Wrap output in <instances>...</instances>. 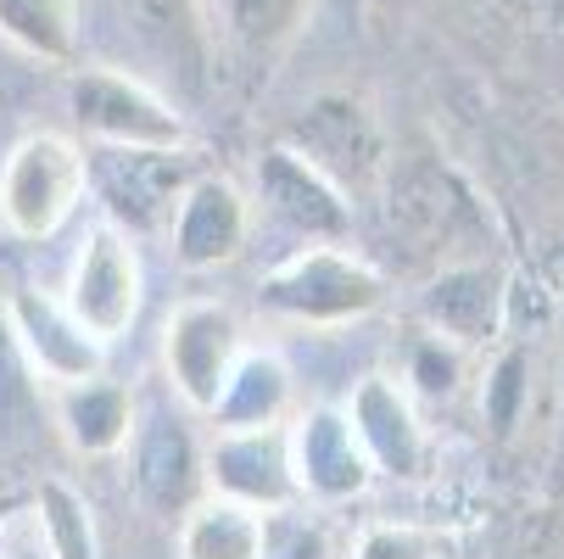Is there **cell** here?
I'll return each instance as SVG.
<instances>
[{
	"label": "cell",
	"mask_w": 564,
	"mask_h": 559,
	"mask_svg": "<svg viewBox=\"0 0 564 559\" xmlns=\"http://www.w3.org/2000/svg\"><path fill=\"white\" fill-rule=\"evenodd\" d=\"M85 163H90V180L101 185L112 218L134 224V229L169 224L185 196L180 146H107V151H90Z\"/></svg>",
	"instance_id": "obj_5"
},
{
	"label": "cell",
	"mask_w": 564,
	"mask_h": 559,
	"mask_svg": "<svg viewBox=\"0 0 564 559\" xmlns=\"http://www.w3.org/2000/svg\"><path fill=\"white\" fill-rule=\"evenodd\" d=\"M431 331L469 347V342H487L503 319V275L487 269V264H464V269H447L425 286L420 297Z\"/></svg>",
	"instance_id": "obj_14"
},
{
	"label": "cell",
	"mask_w": 564,
	"mask_h": 559,
	"mask_svg": "<svg viewBox=\"0 0 564 559\" xmlns=\"http://www.w3.org/2000/svg\"><path fill=\"white\" fill-rule=\"evenodd\" d=\"M347 420L369 453V464L380 475H397V482H420L431 470V437L414 415V404L402 397L386 375H364L352 386V404H347Z\"/></svg>",
	"instance_id": "obj_7"
},
{
	"label": "cell",
	"mask_w": 564,
	"mask_h": 559,
	"mask_svg": "<svg viewBox=\"0 0 564 559\" xmlns=\"http://www.w3.org/2000/svg\"><path fill=\"white\" fill-rule=\"evenodd\" d=\"M258 297L269 313L302 319V325H347V319H364L386 302V280L336 241H313L307 252L280 264Z\"/></svg>",
	"instance_id": "obj_2"
},
{
	"label": "cell",
	"mask_w": 564,
	"mask_h": 559,
	"mask_svg": "<svg viewBox=\"0 0 564 559\" xmlns=\"http://www.w3.org/2000/svg\"><path fill=\"white\" fill-rule=\"evenodd\" d=\"M291 470H296V493H313L325 504L358 498L369 487V475H375L347 409H313L291 431Z\"/></svg>",
	"instance_id": "obj_9"
},
{
	"label": "cell",
	"mask_w": 564,
	"mask_h": 559,
	"mask_svg": "<svg viewBox=\"0 0 564 559\" xmlns=\"http://www.w3.org/2000/svg\"><path fill=\"white\" fill-rule=\"evenodd\" d=\"M185 559H263V509L240 498H202L180 515Z\"/></svg>",
	"instance_id": "obj_18"
},
{
	"label": "cell",
	"mask_w": 564,
	"mask_h": 559,
	"mask_svg": "<svg viewBox=\"0 0 564 559\" xmlns=\"http://www.w3.org/2000/svg\"><path fill=\"white\" fill-rule=\"evenodd\" d=\"M0 34L40 62H73V7L67 0H0Z\"/></svg>",
	"instance_id": "obj_19"
},
{
	"label": "cell",
	"mask_w": 564,
	"mask_h": 559,
	"mask_svg": "<svg viewBox=\"0 0 564 559\" xmlns=\"http://www.w3.org/2000/svg\"><path fill=\"white\" fill-rule=\"evenodd\" d=\"M307 18V0H218V23L240 51H280L285 40H296Z\"/></svg>",
	"instance_id": "obj_20"
},
{
	"label": "cell",
	"mask_w": 564,
	"mask_h": 559,
	"mask_svg": "<svg viewBox=\"0 0 564 559\" xmlns=\"http://www.w3.org/2000/svg\"><path fill=\"white\" fill-rule=\"evenodd\" d=\"M202 487H207V459L196 437L180 420H151L134 437V493L145 498V509L180 520L191 504H202Z\"/></svg>",
	"instance_id": "obj_12"
},
{
	"label": "cell",
	"mask_w": 564,
	"mask_h": 559,
	"mask_svg": "<svg viewBox=\"0 0 564 559\" xmlns=\"http://www.w3.org/2000/svg\"><path fill=\"white\" fill-rule=\"evenodd\" d=\"M263 559H330V537L302 515H263Z\"/></svg>",
	"instance_id": "obj_22"
},
{
	"label": "cell",
	"mask_w": 564,
	"mask_h": 559,
	"mask_svg": "<svg viewBox=\"0 0 564 559\" xmlns=\"http://www.w3.org/2000/svg\"><path fill=\"white\" fill-rule=\"evenodd\" d=\"M12 325H18V342L29 353V364L40 369V380L51 386H67V380H85L101 369V342L78 325L67 308H56L51 297L40 291H12Z\"/></svg>",
	"instance_id": "obj_13"
},
{
	"label": "cell",
	"mask_w": 564,
	"mask_h": 559,
	"mask_svg": "<svg viewBox=\"0 0 564 559\" xmlns=\"http://www.w3.org/2000/svg\"><path fill=\"white\" fill-rule=\"evenodd\" d=\"M67 313L96 342H118L134 325V313H140V258L129 247V229H118V224L90 229L85 252H78V264H73Z\"/></svg>",
	"instance_id": "obj_3"
},
{
	"label": "cell",
	"mask_w": 564,
	"mask_h": 559,
	"mask_svg": "<svg viewBox=\"0 0 564 559\" xmlns=\"http://www.w3.org/2000/svg\"><path fill=\"white\" fill-rule=\"evenodd\" d=\"M291 409V375L274 353H247L235 358L218 404L207 409L218 420V431H258V426H280Z\"/></svg>",
	"instance_id": "obj_17"
},
{
	"label": "cell",
	"mask_w": 564,
	"mask_h": 559,
	"mask_svg": "<svg viewBox=\"0 0 564 559\" xmlns=\"http://www.w3.org/2000/svg\"><path fill=\"white\" fill-rule=\"evenodd\" d=\"M90 191V163L67 135H29L0 169V218L18 241L56 235Z\"/></svg>",
	"instance_id": "obj_1"
},
{
	"label": "cell",
	"mask_w": 564,
	"mask_h": 559,
	"mask_svg": "<svg viewBox=\"0 0 564 559\" xmlns=\"http://www.w3.org/2000/svg\"><path fill=\"white\" fill-rule=\"evenodd\" d=\"M40 531H45V559H96V526H90V504L78 498L67 482L45 475L40 482Z\"/></svg>",
	"instance_id": "obj_21"
},
{
	"label": "cell",
	"mask_w": 564,
	"mask_h": 559,
	"mask_svg": "<svg viewBox=\"0 0 564 559\" xmlns=\"http://www.w3.org/2000/svg\"><path fill=\"white\" fill-rule=\"evenodd\" d=\"M45 437V380L29 364L12 308L0 297V453H23Z\"/></svg>",
	"instance_id": "obj_16"
},
{
	"label": "cell",
	"mask_w": 564,
	"mask_h": 559,
	"mask_svg": "<svg viewBox=\"0 0 564 559\" xmlns=\"http://www.w3.org/2000/svg\"><path fill=\"white\" fill-rule=\"evenodd\" d=\"M163 358H169V375L180 386V397L191 409H213L218 391L240 358V325L224 302H185L174 319H169V336H163Z\"/></svg>",
	"instance_id": "obj_6"
},
{
	"label": "cell",
	"mask_w": 564,
	"mask_h": 559,
	"mask_svg": "<svg viewBox=\"0 0 564 559\" xmlns=\"http://www.w3.org/2000/svg\"><path fill=\"white\" fill-rule=\"evenodd\" d=\"M258 185H263V202L291 224L302 229L307 241H347V229H352V213L341 202V185L307 163L302 151L291 146H274L263 163H258Z\"/></svg>",
	"instance_id": "obj_10"
},
{
	"label": "cell",
	"mask_w": 564,
	"mask_h": 559,
	"mask_svg": "<svg viewBox=\"0 0 564 559\" xmlns=\"http://www.w3.org/2000/svg\"><path fill=\"white\" fill-rule=\"evenodd\" d=\"M414 380L425 386V391H453L458 386V342H447V336H425L420 347H414Z\"/></svg>",
	"instance_id": "obj_24"
},
{
	"label": "cell",
	"mask_w": 564,
	"mask_h": 559,
	"mask_svg": "<svg viewBox=\"0 0 564 559\" xmlns=\"http://www.w3.org/2000/svg\"><path fill=\"white\" fill-rule=\"evenodd\" d=\"M352 559H436V542L420 526H369Z\"/></svg>",
	"instance_id": "obj_23"
},
{
	"label": "cell",
	"mask_w": 564,
	"mask_h": 559,
	"mask_svg": "<svg viewBox=\"0 0 564 559\" xmlns=\"http://www.w3.org/2000/svg\"><path fill=\"white\" fill-rule=\"evenodd\" d=\"M207 482L224 498H240L252 509H291V498H296L291 431H280V426L218 431V448L207 459Z\"/></svg>",
	"instance_id": "obj_8"
},
{
	"label": "cell",
	"mask_w": 564,
	"mask_h": 559,
	"mask_svg": "<svg viewBox=\"0 0 564 559\" xmlns=\"http://www.w3.org/2000/svg\"><path fill=\"white\" fill-rule=\"evenodd\" d=\"M23 559H34V553H23Z\"/></svg>",
	"instance_id": "obj_26"
},
{
	"label": "cell",
	"mask_w": 564,
	"mask_h": 559,
	"mask_svg": "<svg viewBox=\"0 0 564 559\" xmlns=\"http://www.w3.org/2000/svg\"><path fill=\"white\" fill-rule=\"evenodd\" d=\"M56 426L85 459H107L134 437V404L118 380L85 375V380L56 386Z\"/></svg>",
	"instance_id": "obj_15"
},
{
	"label": "cell",
	"mask_w": 564,
	"mask_h": 559,
	"mask_svg": "<svg viewBox=\"0 0 564 559\" xmlns=\"http://www.w3.org/2000/svg\"><path fill=\"white\" fill-rule=\"evenodd\" d=\"M520 375H525V353H509L498 369H492V426L509 431L514 426V404H520Z\"/></svg>",
	"instance_id": "obj_25"
},
{
	"label": "cell",
	"mask_w": 564,
	"mask_h": 559,
	"mask_svg": "<svg viewBox=\"0 0 564 559\" xmlns=\"http://www.w3.org/2000/svg\"><path fill=\"white\" fill-rule=\"evenodd\" d=\"M174 258L185 269H218L229 258H240L247 247V229H252V213H247V196H240L229 180H191L180 207H174Z\"/></svg>",
	"instance_id": "obj_11"
},
{
	"label": "cell",
	"mask_w": 564,
	"mask_h": 559,
	"mask_svg": "<svg viewBox=\"0 0 564 559\" xmlns=\"http://www.w3.org/2000/svg\"><path fill=\"white\" fill-rule=\"evenodd\" d=\"M73 118L85 135H96L101 146H180L185 123L169 101H156L145 85L107 67H85L73 78Z\"/></svg>",
	"instance_id": "obj_4"
}]
</instances>
